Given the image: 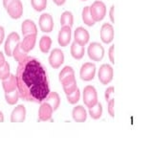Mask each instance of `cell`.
<instances>
[{"label": "cell", "mask_w": 153, "mask_h": 153, "mask_svg": "<svg viewBox=\"0 0 153 153\" xmlns=\"http://www.w3.org/2000/svg\"><path fill=\"white\" fill-rule=\"evenodd\" d=\"M16 85L19 98L32 102H42L50 93L47 73L41 62L27 56L16 69Z\"/></svg>", "instance_id": "6da1fadb"}, {"label": "cell", "mask_w": 153, "mask_h": 153, "mask_svg": "<svg viewBox=\"0 0 153 153\" xmlns=\"http://www.w3.org/2000/svg\"><path fill=\"white\" fill-rule=\"evenodd\" d=\"M2 87L5 93V100L10 105H14L19 100V93L16 85V75L10 74L7 79L2 80Z\"/></svg>", "instance_id": "7a4b0ae2"}, {"label": "cell", "mask_w": 153, "mask_h": 153, "mask_svg": "<svg viewBox=\"0 0 153 153\" xmlns=\"http://www.w3.org/2000/svg\"><path fill=\"white\" fill-rule=\"evenodd\" d=\"M3 6L13 19H19L23 14V5L20 0H3Z\"/></svg>", "instance_id": "3957f363"}, {"label": "cell", "mask_w": 153, "mask_h": 153, "mask_svg": "<svg viewBox=\"0 0 153 153\" xmlns=\"http://www.w3.org/2000/svg\"><path fill=\"white\" fill-rule=\"evenodd\" d=\"M89 11L94 21L99 22L102 21L106 14V7H105V4L102 1H95L89 7Z\"/></svg>", "instance_id": "277c9868"}, {"label": "cell", "mask_w": 153, "mask_h": 153, "mask_svg": "<svg viewBox=\"0 0 153 153\" xmlns=\"http://www.w3.org/2000/svg\"><path fill=\"white\" fill-rule=\"evenodd\" d=\"M83 102L88 108L98 102V94L92 85L85 86L83 89Z\"/></svg>", "instance_id": "5b68a950"}, {"label": "cell", "mask_w": 153, "mask_h": 153, "mask_svg": "<svg viewBox=\"0 0 153 153\" xmlns=\"http://www.w3.org/2000/svg\"><path fill=\"white\" fill-rule=\"evenodd\" d=\"M19 43H20V37H19V35L16 32L11 33L8 36L6 41H5V45H4V51L5 54H6L8 56H12L13 55V51L14 50Z\"/></svg>", "instance_id": "8992f818"}, {"label": "cell", "mask_w": 153, "mask_h": 153, "mask_svg": "<svg viewBox=\"0 0 153 153\" xmlns=\"http://www.w3.org/2000/svg\"><path fill=\"white\" fill-rule=\"evenodd\" d=\"M88 56L94 61H100L103 59L104 56V49L102 44L98 42L91 43L88 47Z\"/></svg>", "instance_id": "52a82bcc"}, {"label": "cell", "mask_w": 153, "mask_h": 153, "mask_svg": "<svg viewBox=\"0 0 153 153\" xmlns=\"http://www.w3.org/2000/svg\"><path fill=\"white\" fill-rule=\"evenodd\" d=\"M98 76L100 83L106 85L113 79V68L109 64H102L100 67Z\"/></svg>", "instance_id": "ba28073f"}, {"label": "cell", "mask_w": 153, "mask_h": 153, "mask_svg": "<svg viewBox=\"0 0 153 153\" xmlns=\"http://www.w3.org/2000/svg\"><path fill=\"white\" fill-rule=\"evenodd\" d=\"M96 74V65L92 62H86L81 66L79 71L80 79L84 81H90L94 79Z\"/></svg>", "instance_id": "9c48e42d"}, {"label": "cell", "mask_w": 153, "mask_h": 153, "mask_svg": "<svg viewBox=\"0 0 153 153\" xmlns=\"http://www.w3.org/2000/svg\"><path fill=\"white\" fill-rule=\"evenodd\" d=\"M64 62V54L60 49L56 48L50 54L49 56V63L54 69H57L63 64Z\"/></svg>", "instance_id": "30bf717a"}, {"label": "cell", "mask_w": 153, "mask_h": 153, "mask_svg": "<svg viewBox=\"0 0 153 153\" xmlns=\"http://www.w3.org/2000/svg\"><path fill=\"white\" fill-rule=\"evenodd\" d=\"M54 110L52 106L45 102H40V107L38 109V122H46L51 120L52 121V115Z\"/></svg>", "instance_id": "8fae6325"}, {"label": "cell", "mask_w": 153, "mask_h": 153, "mask_svg": "<svg viewBox=\"0 0 153 153\" xmlns=\"http://www.w3.org/2000/svg\"><path fill=\"white\" fill-rule=\"evenodd\" d=\"M39 28L43 33H51L54 28V20L51 14L42 13L39 17Z\"/></svg>", "instance_id": "7c38bea8"}, {"label": "cell", "mask_w": 153, "mask_h": 153, "mask_svg": "<svg viewBox=\"0 0 153 153\" xmlns=\"http://www.w3.org/2000/svg\"><path fill=\"white\" fill-rule=\"evenodd\" d=\"M114 38V29L109 23H104L100 28V39L103 43H110Z\"/></svg>", "instance_id": "4fadbf2b"}, {"label": "cell", "mask_w": 153, "mask_h": 153, "mask_svg": "<svg viewBox=\"0 0 153 153\" xmlns=\"http://www.w3.org/2000/svg\"><path fill=\"white\" fill-rule=\"evenodd\" d=\"M26 119V108L23 104H19L14 107L11 114L12 123H23Z\"/></svg>", "instance_id": "5bb4252c"}, {"label": "cell", "mask_w": 153, "mask_h": 153, "mask_svg": "<svg viewBox=\"0 0 153 153\" xmlns=\"http://www.w3.org/2000/svg\"><path fill=\"white\" fill-rule=\"evenodd\" d=\"M59 44L61 47H66L71 41V27L69 26H61V29L57 37Z\"/></svg>", "instance_id": "9a60e30c"}, {"label": "cell", "mask_w": 153, "mask_h": 153, "mask_svg": "<svg viewBox=\"0 0 153 153\" xmlns=\"http://www.w3.org/2000/svg\"><path fill=\"white\" fill-rule=\"evenodd\" d=\"M59 79L61 84H64L66 82L75 79V72L74 69L71 66H65L63 69L60 71L59 75Z\"/></svg>", "instance_id": "2e32d148"}, {"label": "cell", "mask_w": 153, "mask_h": 153, "mask_svg": "<svg viewBox=\"0 0 153 153\" xmlns=\"http://www.w3.org/2000/svg\"><path fill=\"white\" fill-rule=\"evenodd\" d=\"M74 38H75V41L84 46L85 44H87L89 41V33L87 30H85L84 28L79 27V28H76L75 31Z\"/></svg>", "instance_id": "e0dca14e"}, {"label": "cell", "mask_w": 153, "mask_h": 153, "mask_svg": "<svg viewBox=\"0 0 153 153\" xmlns=\"http://www.w3.org/2000/svg\"><path fill=\"white\" fill-rule=\"evenodd\" d=\"M21 32L24 36H28V35H36L37 28L36 26L35 22L33 20H31V19H26V20H24L22 22Z\"/></svg>", "instance_id": "ac0fdd59"}, {"label": "cell", "mask_w": 153, "mask_h": 153, "mask_svg": "<svg viewBox=\"0 0 153 153\" xmlns=\"http://www.w3.org/2000/svg\"><path fill=\"white\" fill-rule=\"evenodd\" d=\"M36 41V35H28L25 36L23 40L20 41V46L26 53H29L33 49Z\"/></svg>", "instance_id": "d6986e66"}, {"label": "cell", "mask_w": 153, "mask_h": 153, "mask_svg": "<svg viewBox=\"0 0 153 153\" xmlns=\"http://www.w3.org/2000/svg\"><path fill=\"white\" fill-rule=\"evenodd\" d=\"M72 116L76 123H84L87 119V113H86V110L83 106L78 105V106L74 107Z\"/></svg>", "instance_id": "ffe728a7"}, {"label": "cell", "mask_w": 153, "mask_h": 153, "mask_svg": "<svg viewBox=\"0 0 153 153\" xmlns=\"http://www.w3.org/2000/svg\"><path fill=\"white\" fill-rule=\"evenodd\" d=\"M84 46L79 44L76 41H74L71 45V55L75 59H81L84 56Z\"/></svg>", "instance_id": "44dd1931"}, {"label": "cell", "mask_w": 153, "mask_h": 153, "mask_svg": "<svg viewBox=\"0 0 153 153\" xmlns=\"http://www.w3.org/2000/svg\"><path fill=\"white\" fill-rule=\"evenodd\" d=\"M47 103H49L53 110L56 111V110L59 107V104H60V98H59V95L57 94L56 92H50L49 94L47 95V97L45 98V100H43Z\"/></svg>", "instance_id": "7402d4cb"}, {"label": "cell", "mask_w": 153, "mask_h": 153, "mask_svg": "<svg viewBox=\"0 0 153 153\" xmlns=\"http://www.w3.org/2000/svg\"><path fill=\"white\" fill-rule=\"evenodd\" d=\"M89 115L94 120H98L102 115V105L100 102H97L93 106L89 107Z\"/></svg>", "instance_id": "603a6c76"}, {"label": "cell", "mask_w": 153, "mask_h": 153, "mask_svg": "<svg viewBox=\"0 0 153 153\" xmlns=\"http://www.w3.org/2000/svg\"><path fill=\"white\" fill-rule=\"evenodd\" d=\"M27 54H28V53H26L25 51L22 49L21 46H20V43H19V44L16 48H14V50L13 51L12 56H13V59H16V61H17L18 63H19V62L23 61L28 56Z\"/></svg>", "instance_id": "cb8c5ba5"}, {"label": "cell", "mask_w": 153, "mask_h": 153, "mask_svg": "<svg viewBox=\"0 0 153 153\" xmlns=\"http://www.w3.org/2000/svg\"><path fill=\"white\" fill-rule=\"evenodd\" d=\"M52 45V39L50 36H43L39 40V49L42 53L47 54L50 51V48Z\"/></svg>", "instance_id": "d4e9b609"}, {"label": "cell", "mask_w": 153, "mask_h": 153, "mask_svg": "<svg viewBox=\"0 0 153 153\" xmlns=\"http://www.w3.org/2000/svg\"><path fill=\"white\" fill-rule=\"evenodd\" d=\"M74 24V17L71 12L66 11L61 14L60 17V25L61 26H69L72 27Z\"/></svg>", "instance_id": "484cf974"}, {"label": "cell", "mask_w": 153, "mask_h": 153, "mask_svg": "<svg viewBox=\"0 0 153 153\" xmlns=\"http://www.w3.org/2000/svg\"><path fill=\"white\" fill-rule=\"evenodd\" d=\"M81 16H82V21L84 22V24H86L87 26H93L94 24L96 23L94 21V19L91 16V13L89 11V7L86 6L83 8L82 10V13H81Z\"/></svg>", "instance_id": "4316f807"}, {"label": "cell", "mask_w": 153, "mask_h": 153, "mask_svg": "<svg viewBox=\"0 0 153 153\" xmlns=\"http://www.w3.org/2000/svg\"><path fill=\"white\" fill-rule=\"evenodd\" d=\"M31 4L35 11L42 12L46 9L47 0H31Z\"/></svg>", "instance_id": "83f0119b"}, {"label": "cell", "mask_w": 153, "mask_h": 153, "mask_svg": "<svg viewBox=\"0 0 153 153\" xmlns=\"http://www.w3.org/2000/svg\"><path fill=\"white\" fill-rule=\"evenodd\" d=\"M67 97V100H68V102L71 103V104H76V102L79 100V98H80V92H79V89L76 88L74 92H72L68 95H66Z\"/></svg>", "instance_id": "f1b7e54d"}, {"label": "cell", "mask_w": 153, "mask_h": 153, "mask_svg": "<svg viewBox=\"0 0 153 153\" xmlns=\"http://www.w3.org/2000/svg\"><path fill=\"white\" fill-rule=\"evenodd\" d=\"M62 87H63V90L66 95H68L72 92H74V91L78 88V86H76V79L69 81V82H66L64 84H62Z\"/></svg>", "instance_id": "f546056e"}, {"label": "cell", "mask_w": 153, "mask_h": 153, "mask_svg": "<svg viewBox=\"0 0 153 153\" xmlns=\"http://www.w3.org/2000/svg\"><path fill=\"white\" fill-rule=\"evenodd\" d=\"M10 74H11V72H10V64L6 61L0 67V79L3 80L5 79H7L10 76Z\"/></svg>", "instance_id": "4dcf8cb0"}, {"label": "cell", "mask_w": 153, "mask_h": 153, "mask_svg": "<svg viewBox=\"0 0 153 153\" xmlns=\"http://www.w3.org/2000/svg\"><path fill=\"white\" fill-rule=\"evenodd\" d=\"M107 103H108V113H109L110 116L113 118L114 117V114H115V112H114V103H115L114 98L110 99L108 102H107Z\"/></svg>", "instance_id": "1f68e13d"}, {"label": "cell", "mask_w": 153, "mask_h": 153, "mask_svg": "<svg viewBox=\"0 0 153 153\" xmlns=\"http://www.w3.org/2000/svg\"><path fill=\"white\" fill-rule=\"evenodd\" d=\"M113 93H114V87H113V86H111V87H108L106 90H105L104 98H105V100H106V102H108L110 99L113 98L112 97Z\"/></svg>", "instance_id": "d6a6232c"}, {"label": "cell", "mask_w": 153, "mask_h": 153, "mask_svg": "<svg viewBox=\"0 0 153 153\" xmlns=\"http://www.w3.org/2000/svg\"><path fill=\"white\" fill-rule=\"evenodd\" d=\"M108 55H109V59L111 61V63L114 64L115 63V59H114V45H112L109 48L108 51Z\"/></svg>", "instance_id": "836d02e7"}, {"label": "cell", "mask_w": 153, "mask_h": 153, "mask_svg": "<svg viewBox=\"0 0 153 153\" xmlns=\"http://www.w3.org/2000/svg\"><path fill=\"white\" fill-rule=\"evenodd\" d=\"M4 38H5V30L2 26H0V45L4 41Z\"/></svg>", "instance_id": "e575fe53"}, {"label": "cell", "mask_w": 153, "mask_h": 153, "mask_svg": "<svg viewBox=\"0 0 153 153\" xmlns=\"http://www.w3.org/2000/svg\"><path fill=\"white\" fill-rule=\"evenodd\" d=\"M109 17H110V20H111V22L114 23V21H115V18H114V6H111V8H110Z\"/></svg>", "instance_id": "d590c367"}, {"label": "cell", "mask_w": 153, "mask_h": 153, "mask_svg": "<svg viewBox=\"0 0 153 153\" xmlns=\"http://www.w3.org/2000/svg\"><path fill=\"white\" fill-rule=\"evenodd\" d=\"M5 62H6V60H5V56L2 52H0V67H1Z\"/></svg>", "instance_id": "8d00e7d4"}, {"label": "cell", "mask_w": 153, "mask_h": 153, "mask_svg": "<svg viewBox=\"0 0 153 153\" xmlns=\"http://www.w3.org/2000/svg\"><path fill=\"white\" fill-rule=\"evenodd\" d=\"M53 1H54V3L57 5V6H61V5H63L65 3L66 0H53Z\"/></svg>", "instance_id": "74e56055"}, {"label": "cell", "mask_w": 153, "mask_h": 153, "mask_svg": "<svg viewBox=\"0 0 153 153\" xmlns=\"http://www.w3.org/2000/svg\"><path fill=\"white\" fill-rule=\"evenodd\" d=\"M3 122H4V115L2 111H0V123H3Z\"/></svg>", "instance_id": "f35d334b"}, {"label": "cell", "mask_w": 153, "mask_h": 153, "mask_svg": "<svg viewBox=\"0 0 153 153\" xmlns=\"http://www.w3.org/2000/svg\"><path fill=\"white\" fill-rule=\"evenodd\" d=\"M82 1H86V0H82Z\"/></svg>", "instance_id": "ab89813d"}]
</instances>
